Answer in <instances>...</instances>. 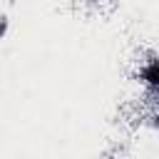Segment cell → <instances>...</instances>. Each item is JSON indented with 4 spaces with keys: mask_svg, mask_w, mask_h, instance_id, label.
<instances>
[{
    "mask_svg": "<svg viewBox=\"0 0 159 159\" xmlns=\"http://www.w3.org/2000/svg\"><path fill=\"white\" fill-rule=\"evenodd\" d=\"M144 80H147L149 84H157V87H159V62H154V65H149V67L144 70Z\"/></svg>",
    "mask_w": 159,
    "mask_h": 159,
    "instance_id": "obj_1",
    "label": "cell"
}]
</instances>
